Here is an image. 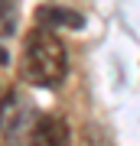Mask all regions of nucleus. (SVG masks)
<instances>
[{"mask_svg": "<svg viewBox=\"0 0 140 146\" xmlns=\"http://www.w3.org/2000/svg\"><path fill=\"white\" fill-rule=\"evenodd\" d=\"M29 114V104L20 94H3V104H0V130L3 133H16L23 127V117Z\"/></svg>", "mask_w": 140, "mask_h": 146, "instance_id": "7ed1b4c3", "label": "nucleus"}, {"mask_svg": "<svg viewBox=\"0 0 140 146\" xmlns=\"http://www.w3.org/2000/svg\"><path fill=\"white\" fill-rule=\"evenodd\" d=\"M68 143H72L68 123L59 117H39L26 140V146H68Z\"/></svg>", "mask_w": 140, "mask_h": 146, "instance_id": "f03ea898", "label": "nucleus"}, {"mask_svg": "<svg viewBox=\"0 0 140 146\" xmlns=\"http://www.w3.org/2000/svg\"><path fill=\"white\" fill-rule=\"evenodd\" d=\"M39 16V26H62V29H82V13H75V10H65V7H39L36 10Z\"/></svg>", "mask_w": 140, "mask_h": 146, "instance_id": "20e7f679", "label": "nucleus"}, {"mask_svg": "<svg viewBox=\"0 0 140 146\" xmlns=\"http://www.w3.org/2000/svg\"><path fill=\"white\" fill-rule=\"evenodd\" d=\"M0 62H7V55H3V52H0Z\"/></svg>", "mask_w": 140, "mask_h": 146, "instance_id": "423d86ee", "label": "nucleus"}, {"mask_svg": "<svg viewBox=\"0 0 140 146\" xmlns=\"http://www.w3.org/2000/svg\"><path fill=\"white\" fill-rule=\"evenodd\" d=\"M0 104H3V94H0Z\"/></svg>", "mask_w": 140, "mask_h": 146, "instance_id": "0eeeda50", "label": "nucleus"}, {"mask_svg": "<svg viewBox=\"0 0 140 146\" xmlns=\"http://www.w3.org/2000/svg\"><path fill=\"white\" fill-rule=\"evenodd\" d=\"M65 46L52 29L39 26L33 29L23 42V58H20V75L23 81L36 88H52L65 78Z\"/></svg>", "mask_w": 140, "mask_h": 146, "instance_id": "f257e3e1", "label": "nucleus"}, {"mask_svg": "<svg viewBox=\"0 0 140 146\" xmlns=\"http://www.w3.org/2000/svg\"><path fill=\"white\" fill-rule=\"evenodd\" d=\"M16 26V3L13 0H0V36H10Z\"/></svg>", "mask_w": 140, "mask_h": 146, "instance_id": "39448f33", "label": "nucleus"}]
</instances>
